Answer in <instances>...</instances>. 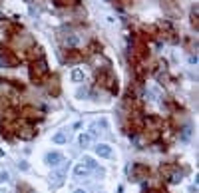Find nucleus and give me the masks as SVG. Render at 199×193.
I'll return each mask as SVG.
<instances>
[{
    "label": "nucleus",
    "mask_w": 199,
    "mask_h": 193,
    "mask_svg": "<svg viewBox=\"0 0 199 193\" xmlns=\"http://www.w3.org/2000/svg\"><path fill=\"white\" fill-rule=\"evenodd\" d=\"M30 80H32L36 86H40V84H44L48 80V64H46L44 58L30 64Z\"/></svg>",
    "instance_id": "nucleus-1"
},
{
    "label": "nucleus",
    "mask_w": 199,
    "mask_h": 193,
    "mask_svg": "<svg viewBox=\"0 0 199 193\" xmlns=\"http://www.w3.org/2000/svg\"><path fill=\"white\" fill-rule=\"evenodd\" d=\"M161 177H165L169 183H177L181 181V171L175 163H165L161 165Z\"/></svg>",
    "instance_id": "nucleus-2"
},
{
    "label": "nucleus",
    "mask_w": 199,
    "mask_h": 193,
    "mask_svg": "<svg viewBox=\"0 0 199 193\" xmlns=\"http://www.w3.org/2000/svg\"><path fill=\"white\" fill-rule=\"evenodd\" d=\"M18 64H20V58L12 52V50H2V52H0V66H4V68H16Z\"/></svg>",
    "instance_id": "nucleus-3"
},
{
    "label": "nucleus",
    "mask_w": 199,
    "mask_h": 193,
    "mask_svg": "<svg viewBox=\"0 0 199 193\" xmlns=\"http://www.w3.org/2000/svg\"><path fill=\"white\" fill-rule=\"evenodd\" d=\"M149 177V167L143 163H135L132 167V173H129V179H133V181H142V179Z\"/></svg>",
    "instance_id": "nucleus-4"
},
{
    "label": "nucleus",
    "mask_w": 199,
    "mask_h": 193,
    "mask_svg": "<svg viewBox=\"0 0 199 193\" xmlns=\"http://www.w3.org/2000/svg\"><path fill=\"white\" fill-rule=\"evenodd\" d=\"M20 116H22L24 120H28V121H36V120H42L44 114L40 110H36L34 106H24L22 110H20Z\"/></svg>",
    "instance_id": "nucleus-5"
},
{
    "label": "nucleus",
    "mask_w": 199,
    "mask_h": 193,
    "mask_svg": "<svg viewBox=\"0 0 199 193\" xmlns=\"http://www.w3.org/2000/svg\"><path fill=\"white\" fill-rule=\"evenodd\" d=\"M16 135H18L20 140H32L34 135H36V130H34L32 126H20V124H16Z\"/></svg>",
    "instance_id": "nucleus-6"
},
{
    "label": "nucleus",
    "mask_w": 199,
    "mask_h": 193,
    "mask_svg": "<svg viewBox=\"0 0 199 193\" xmlns=\"http://www.w3.org/2000/svg\"><path fill=\"white\" fill-rule=\"evenodd\" d=\"M64 60H66L68 64H78V62H82V60H84V52H80V50H76V48H72V50H68V54L64 56Z\"/></svg>",
    "instance_id": "nucleus-7"
},
{
    "label": "nucleus",
    "mask_w": 199,
    "mask_h": 193,
    "mask_svg": "<svg viewBox=\"0 0 199 193\" xmlns=\"http://www.w3.org/2000/svg\"><path fill=\"white\" fill-rule=\"evenodd\" d=\"M46 84H48L46 88H48V94H50V96H58V94H60V80H58V76L48 78Z\"/></svg>",
    "instance_id": "nucleus-8"
},
{
    "label": "nucleus",
    "mask_w": 199,
    "mask_h": 193,
    "mask_svg": "<svg viewBox=\"0 0 199 193\" xmlns=\"http://www.w3.org/2000/svg\"><path fill=\"white\" fill-rule=\"evenodd\" d=\"M26 58L30 60V62H36V60H42L44 58V52L40 46H30L28 50H26Z\"/></svg>",
    "instance_id": "nucleus-9"
},
{
    "label": "nucleus",
    "mask_w": 199,
    "mask_h": 193,
    "mask_svg": "<svg viewBox=\"0 0 199 193\" xmlns=\"http://www.w3.org/2000/svg\"><path fill=\"white\" fill-rule=\"evenodd\" d=\"M62 161H64V155H62L60 151H50V153L46 155V163H48V165H52V167L60 165Z\"/></svg>",
    "instance_id": "nucleus-10"
},
{
    "label": "nucleus",
    "mask_w": 199,
    "mask_h": 193,
    "mask_svg": "<svg viewBox=\"0 0 199 193\" xmlns=\"http://www.w3.org/2000/svg\"><path fill=\"white\" fill-rule=\"evenodd\" d=\"M96 153H98L100 157H106V159H108V157H112L114 151H112V147H109L108 143H98L96 145Z\"/></svg>",
    "instance_id": "nucleus-11"
},
{
    "label": "nucleus",
    "mask_w": 199,
    "mask_h": 193,
    "mask_svg": "<svg viewBox=\"0 0 199 193\" xmlns=\"http://www.w3.org/2000/svg\"><path fill=\"white\" fill-rule=\"evenodd\" d=\"M54 4H56L58 8H68V6L80 4V0H54Z\"/></svg>",
    "instance_id": "nucleus-12"
},
{
    "label": "nucleus",
    "mask_w": 199,
    "mask_h": 193,
    "mask_svg": "<svg viewBox=\"0 0 199 193\" xmlns=\"http://www.w3.org/2000/svg\"><path fill=\"white\" fill-rule=\"evenodd\" d=\"M62 42L72 48V46H76V44H78V36H74V34H68V36H64V38H62Z\"/></svg>",
    "instance_id": "nucleus-13"
},
{
    "label": "nucleus",
    "mask_w": 199,
    "mask_h": 193,
    "mask_svg": "<svg viewBox=\"0 0 199 193\" xmlns=\"http://www.w3.org/2000/svg\"><path fill=\"white\" fill-rule=\"evenodd\" d=\"M74 173H76L78 177H82V175H88V173H90V169L86 167L84 163H78L76 167H74Z\"/></svg>",
    "instance_id": "nucleus-14"
},
{
    "label": "nucleus",
    "mask_w": 199,
    "mask_h": 193,
    "mask_svg": "<svg viewBox=\"0 0 199 193\" xmlns=\"http://www.w3.org/2000/svg\"><path fill=\"white\" fill-rule=\"evenodd\" d=\"M52 141H54V143H58V145H62V143H66V141H68V137H66L64 131H58V133L52 137Z\"/></svg>",
    "instance_id": "nucleus-15"
},
{
    "label": "nucleus",
    "mask_w": 199,
    "mask_h": 193,
    "mask_svg": "<svg viewBox=\"0 0 199 193\" xmlns=\"http://www.w3.org/2000/svg\"><path fill=\"white\" fill-rule=\"evenodd\" d=\"M16 193H34V189L28 183H18L16 185Z\"/></svg>",
    "instance_id": "nucleus-16"
},
{
    "label": "nucleus",
    "mask_w": 199,
    "mask_h": 193,
    "mask_svg": "<svg viewBox=\"0 0 199 193\" xmlns=\"http://www.w3.org/2000/svg\"><path fill=\"white\" fill-rule=\"evenodd\" d=\"M78 141H80L82 147H88V145H90V141H92V135H90V133H82L80 137H78Z\"/></svg>",
    "instance_id": "nucleus-17"
},
{
    "label": "nucleus",
    "mask_w": 199,
    "mask_h": 193,
    "mask_svg": "<svg viewBox=\"0 0 199 193\" xmlns=\"http://www.w3.org/2000/svg\"><path fill=\"white\" fill-rule=\"evenodd\" d=\"M84 72H82V70H74V72H72V80H74V82H82V80H84Z\"/></svg>",
    "instance_id": "nucleus-18"
},
{
    "label": "nucleus",
    "mask_w": 199,
    "mask_h": 193,
    "mask_svg": "<svg viewBox=\"0 0 199 193\" xmlns=\"http://www.w3.org/2000/svg\"><path fill=\"white\" fill-rule=\"evenodd\" d=\"M0 181H2V183H4V181H8V173H6V171H2V173H0Z\"/></svg>",
    "instance_id": "nucleus-19"
},
{
    "label": "nucleus",
    "mask_w": 199,
    "mask_h": 193,
    "mask_svg": "<svg viewBox=\"0 0 199 193\" xmlns=\"http://www.w3.org/2000/svg\"><path fill=\"white\" fill-rule=\"evenodd\" d=\"M4 38H6V36H4V32H2V28H0V44L4 42Z\"/></svg>",
    "instance_id": "nucleus-20"
},
{
    "label": "nucleus",
    "mask_w": 199,
    "mask_h": 193,
    "mask_svg": "<svg viewBox=\"0 0 199 193\" xmlns=\"http://www.w3.org/2000/svg\"><path fill=\"white\" fill-rule=\"evenodd\" d=\"M145 193H161V191H159V189H147Z\"/></svg>",
    "instance_id": "nucleus-21"
},
{
    "label": "nucleus",
    "mask_w": 199,
    "mask_h": 193,
    "mask_svg": "<svg viewBox=\"0 0 199 193\" xmlns=\"http://www.w3.org/2000/svg\"><path fill=\"white\" fill-rule=\"evenodd\" d=\"M74 193H86V191H84V189H78V191H74Z\"/></svg>",
    "instance_id": "nucleus-22"
},
{
    "label": "nucleus",
    "mask_w": 199,
    "mask_h": 193,
    "mask_svg": "<svg viewBox=\"0 0 199 193\" xmlns=\"http://www.w3.org/2000/svg\"><path fill=\"white\" fill-rule=\"evenodd\" d=\"M118 2H129V0H118Z\"/></svg>",
    "instance_id": "nucleus-23"
}]
</instances>
